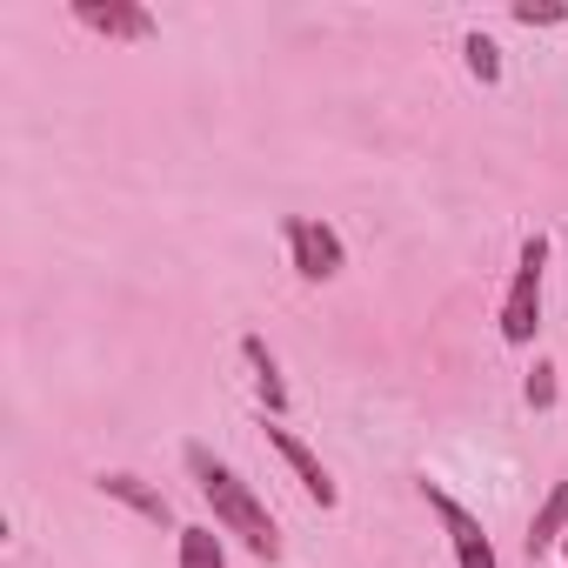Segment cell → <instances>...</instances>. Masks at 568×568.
Returning a JSON list of instances; mask_svg holds the SVG:
<instances>
[{
  "mask_svg": "<svg viewBox=\"0 0 568 568\" xmlns=\"http://www.w3.org/2000/svg\"><path fill=\"white\" fill-rule=\"evenodd\" d=\"M187 468H194L201 495L214 501V521H221L227 535H241V541H247V548H254L261 561H274V555H281V535H274V515H267V508L254 501V488H247V481H241V475H234L227 462H214V455H207L201 442L187 448Z\"/></svg>",
  "mask_w": 568,
  "mask_h": 568,
  "instance_id": "6da1fadb",
  "label": "cell"
},
{
  "mask_svg": "<svg viewBox=\"0 0 568 568\" xmlns=\"http://www.w3.org/2000/svg\"><path fill=\"white\" fill-rule=\"evenodd\" d=\"M541 261H548V241L528 234V241H521V267H515V288H508V302H501V335H508L515 348L535 342V322H541Z\"/></svg>",
  "mask_w": 568,
  "mask_h": 568,
  "instance_id": "7a4b0ae2",
  "label": "cell"
},
{
  "mask_svg": "<svg viewBox=\"0 0 568 568\" xmlns=\"http://www.w3.org/2000/svg\"><path fill=\"white\" fill-rule=\"evenodd\" d=\"M422 495H428V508L442 515V528H448V541H455V561H462V568H495V548H488L481 521H475L462 501H448L435 481H422Z\"/></svg>",
  "mask_w": 568,
  "mask_h": 568,
  "instance_id": "3957f363",
  "label": "cell"
},
{
  "mask_svg": "<svg viewBox=\"0 0 568 568\" xmlns=\"http://www.w3.org/2000/svg\"><path fill=\"white\" fill-rule=\"evenodd\" d=\"M288 254H295V267L308 274V281H328L335 267H342V241H335V227H322V221H288Z\"/></svg>",
  "mask_w": 568,
  "mask_h": 568,
  "instance_id": "277c9868",
  "label": "cell"
},
{
  "mask_svg": "<svg viewBox=\"0 0 568 568\" xmlns=\"http://www.w3.org/2000/svg\"><path fill=\"white\" fill-rule=\"evenodd\" d=\"M94 34H108V41H148L154 34V14L148 8H128V0H81L74 8Z\"/></svg>",
  "mask_w": 568,
  "mask_h": 568,
  "instance_id": "5b68a950",
  "label": "cell"
},
{
  "mask_svg": "<svg viewBox=\"0 0 568 568\" xmlns=\"http://www.w3.org/2000/svg\"><path fill=\"white\" fill-rule=\"evenodd\" d=\"M267 442L281 448V462H288V468L302 475V488H308V495H315L322 508H335V481H328V468H322V462L308 455V442H295L288 428H267Z\"/></svg>",
  "mask_w": 568,
  "mask_h": 568,
  "instance_id": "8992f818",
  "label": "cell"
},
{
  "mask_svg": "<svg viewBox=\"0 0 568 568\" xmlns=\"http://www.w3.org/2000/svg\"><path fill=\"white\" fill-rule=\"evenodd\" d=\"M561 535H568V481H555L548 501L535 508V521H528V555H548Z\"/></svg>",
  "mask_w": 568,
  "mask_h": 568,
  "instance_id": "52a82bcc",
  "label": "cell"
},
{
  "mask_svg": "<svg viewBox=\"0 0 568 568\" xmlns=\"http://www.w3.org/2000/svg\"><path fill=\"white\" fill-rule=\"evenodd\" d=\"M101 495H114V501H128L134 515H148V521H168V495H154V488H141L134 475H101Z\"/></svg>",
  "mask_w": 568,
  "mask_h": 568,
  "instance_id": "ba28073f",
  "label": "cell"
},
{
  "mask_svg": "<svg viewBox=\"0 0 568 568\" xmlns=\"http://www.w3.org/2000/svg\"><path fill=\"white\" fill-rule=\"evenodd\" d=\"M241 355L254 362V382H261V395H267V408L281 415V408H288V388H281V368H274V355H267V342H261V335H247V342H241Z\"/></svg>",
  "mask_w": 568,
  "mask_h": 568,
  "instance_id": "9c48e42d",
  "label": "cell"
},
{
  "mask_svg": "<svg viewBox=\"0 0 568 568\" xmlns=\"http://www.w3.org/2000/svg\"><path fill=\"white\" fill-rule=\"evenodd\" d=\"M181 568H227L214 528H181Z\"/></svg>",
  "mask_w": 568,
  "mask_h": 568,
  "instance_id": "30bf717a",
  "label": "cell"
},
{
  "mask_svg": "<svg viewBox=\"0 0 568 568\" xmlns=\"http://www.w3.org/2000/svg\"><path fill=\"white\" fill-rule=\"evenodd\" d=\"M468 68H475L481 81H501V48H495L488 34H468Z\"/></svg>",
  "mask_w": 568,
  "mask_h": 568,
  "instance_id": "8fae6325",
  "label": "cell"
},
{
  "mask_svg": "<svg viewBox=\"0 0 568 568\" xmlns=\"http://www.w3.org/2000/svg\"><path fill=\"white\" fill-rule=\"evenodd\" d=\"M515 21H521V28H555V21H561V8H555V0H521Z\"/></svg>",
  "mask_w": 568,
  "mask_h": 568,
  "instance_id": "7c38bea8",
  "label": "cell"
},
{
  "mask_svg": "<svg viewBox=\"0 0 568 568\" xmlns=\"http://www.w3.org/2000/svg\"><path fill=\"white\" fill-rule=\"evenodd\" d=\"M528 408H555V368H535L528 375Z\"/></svg>",
  "mask_w": 568,
  "mask_h": 568,
  "instance_id": "4fadbf2b",
  "label": "cell"
},
{
  "mask_svg": "<svg viewBox=\"0 0 568 568\" xmlns=\"http://www.w3.org/2000/svg\"><path fill=\"white\" fill-rule=\"evenodd\" d=\"M561 548H568V535H561Z\"/></svg>",
  "mask_w": 568,
  "mask_h": 568,
  "instance_id": "5bb4252c",
  "label": "cell"
}]
</instances>
